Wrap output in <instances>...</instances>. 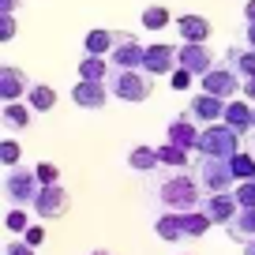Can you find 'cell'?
<instances>
[{"mask_svg":"<svg viewBox=\"0 0 255 255\" xmlns=\"http://www.w3.org/2000/svg\"><path fill=\"white\" fill-rule=\"evenodd\" d=\"M154 199L165 210L176 214H188V210H203V184L199 176H188V169H169L158 176V188H154Z\"/></svg>","mask_w":255,"mask_h":255,"instance_id":"1","label":"cell"},{"mask_svg":"<svg viewBox=\"0 0 255 255\" xmlns=\"http://www.w3.org/2000/svg\"><path fill=\"white\" fill-rule=\"evenodd\" d=\"M105 83H109L113 98H120V102H146L154 94V75L143 68H113Z\"/></svg>","mask_w":255,"mask_h":255,"instance_id":"2","label":"cell"},{"mask_svg":"<svg viewBox=\"0 0 255 255\" xmlns=\"http://www.w3.org/2000/svg\"><path fill=\"white\" fill-rule=\"evenodd\" d=\"M195 150L207 154V158H233V154H240V131L233 124H225V120L207 124L199 131V146Z\"/></svg>","mask_w":255,"mask_h":255,"instance_id":"3","label":"cell"},{"mask_svg":"<svg viewBox=\"0 0 255 255\" xmlns=\"http://www.w3.org/2000/svg\"><path fill=\"white\" fill-rule=\"evenodd\" d=\"M195 176H199V184H203L207 195L233 191L240 184L237 173H233V161L229 158H207V154H199V161H195Z\"/></svg>","mask_w":255,"mask_h":255,"instance_id":"4","label":"cell"},{"mask_svg":"<svg viewBox=\"0 0 255 255\" xmlns=\"http://www.w3.org/2000/svg\"><path fill=\"white\" fill-rule=\"evenodd\" d=\"M41 188H45V184L38 180V169L15 165V169H8V176H4V195H8L11 207H34L38 195H41Z\"/></svg>","mask_w":255,"mask_h":255,"instance_id":"5","label":"cell"},{"mask_svg":"<svg viewBox=\"0 0 255 255\" xmlns=\"http://www.w3.org/2000/svg\"><path fill=\"white\" fill-rule=\"evenodd\" d=\"M143 56H146V45L135 34L117 30V45H113V53H109L113 68H143Z\"/></svg>","mask_w":255,"mask_h":255,"instance_id":"6","label":"cell"},{"mask_svg":"<svg viewBox=\"0 0 255 255\" xmlns=\"http://www.w3.org/2000/svg\"><path fill=\"white\" fill-rule=\"evenodd\" d=\"M176 68H180V45H146L143 72H150L154 79H161V75H173Z\"/></svg>","mask_w":255,"mask_h":255,"instance_id":"7","label":"cell"},{"mask_svg":"<svg viewBox=\"0 0 255 255\" xmlns=\"http://www.w3.org/2000/svg\"><path fill=\"white\" fill-rule=\"evenodd\" d=\"M203 90H207V94L225 98V102H233V98L244 90V79H240L229 64H225V68H210V72L203 75Z\"/></svg>","mask_w":255,"mask_h":255,"instance_id":"8","label":"cell"},{"mask_svg":"<svg viewBox=\"0 0 255 255\" xmlns=\"http://www.w3.org/2000/svg\"><path fill=\"white\" fill-rule=\"evenodd\" d=\"M72 210V195L60 188V184H45L38 195V203H34V214L45 218V222H53V218H64Z\"/></svg>","mask_w":255,"mask_h":255,"instance_id":"9","label":"cell"},{"mask_svg":"<svg viewBox=\"0 0 255 255\" xmlns=\"http://www.w3.org/2000/svg\"><path fill=\"white\" fill-rule=\"evenodd\" d=\"M30 90H34L30 75H26L19 64H4V72H0V98H4V102H23Z\"/></svg>","mask_w":255,"mask_h":255,"instance_id":"10","label":"cell"},{"mask_svg":"<svg viewBox=\"0 0 255 255\" xmlns=\"http://www.w3.org/2000/svg\"><path fill=\"white\" fill-rule=\"evenodd\" d=\"M225 109H229V102H225V98H218V94H207V90H203V94H195V98L188 102V113L199 120V124H218V120H225Z\"/></svg>","mask_w":255,"mask_h":255,"instance_id":"11","label":"cell"},{"mask_svg":"<svg viewBox=\"0 0 255 255\" xmlns=\"http://www.w3.org/2000/svg\"><path fill=\"white\" fill-rule=\"evenodd\" d=\"M113 98L109 83H98V79H79V87L72 90V102L79 105V109H105V102Z\"/></svg>","mask_w":255,"mask_h":255,"instance_id":"12","label":"cell"},{"mask_svg":"<svg viewBox=\"0 0 255 255\" xmlns=\"http://www.w3.org/2000/svg\"><path fill=\"white\" fill-rule=\"evenodd\" d=\"M199 120L191 117V113H184V117H173L169 120V131H165V143L173 146H184V150H195L199 146Z\"/></svg>","mask_w":255,"mask_h":255,"instance_id":"13","label":"cell"},{"mask_svg":"<svg viewBox=\"0 0 255 255\" xmlns=\"http://www.w3.org/2000/svg\"><path fill=\"white\" fill-rule=\"evenodd\" d=\"M180 68H188L191 75H207L214 68V56H210L207 41H180Z\"/></svg>","mask_w":255,"mask_h":255,"instance_id":"14","label":"cell"},{"mask_svg":"<svg viewBox=\"0 0 255 255\" xmlns=\"http://www.w3.org/2000/svg\"><path fill=\"white\" fill-rule=\"evenodd\" d=\"M203 210L210 214V222H214V225H229L233 218H237L240 203H237V195H233V191H218V195H207Z\"/></svg>","mask_w":255,"mask_h":255,"instance_id":"15","label":"cell"},{"mask_svg":"<svg viewBox=\"0 0 255 255\" xmlns=\"http://www.w3.org/2000/svg\"><path fill=\"white\" fill-rule=\"evenodd\" d=\"M225 233H229L237 244H252L255 240V207H240L237 218L225 225Z\"/></svg>","mask_w":255,"mask_h":255,"instance_id":"16","label":"cell"},{"mask_svg":"<svg viewBox=\"0 0 255 255\" xmlns=\"http://www.w3.org/2000/svg\"><path fill=\"white\" fill-rule=\"evenodd\" d=\"M225 64H229L240 79H255V49H252V45H244V49H240V45L225 49Z\"/></svg>","mask_w":255,"mask_h":255,"instance_id":"17","label":"cell"},{"mask_svg":"<svg viewBox=\"0 0 255 255\" xmlns=\"http://www.w3.org/2000/svg\"><path fill=\"white\" fill-rule=\"evenodd\" d=\"M225 124H233L240 135H248V131H255V109L248 102H240V98H233L229 109H225Z\"/></svg>","mask_w":255,"mask_h":255,"instance_id":"18","label":"cell"},{"mask_svg":"<svg viewBox=\"0 0 255 255\" xmlns=\"http://www.w3.org/2000/svg\"><path fill=\"white\" fill-rule=\"evenodd\" d=\"M176 30H180V41H207L210 38V23L203 15H180Z\"/></svg>","mask_w":255,"mask_h":255,"instance_id":"19","label":"cell"},{"mask_svg":"<svg viewBox=\"0 0 255 255\" xmlns=\"http://www.w3.org/2000/svg\"><path fill=\"white\" fill-rule=\"evenodd\" d=\"M154 233H158L161 240H184V237H188V229H184V214L165 210V214L154 222Z\"/></svg>","mask_w":255,"mask_h":255,"instance_id":"20","label":"cell"},{"mask_svg":"<svg viewBox=\"0 0 255 255\" xmlns=\"http://www.w3.org/2000/svg\"><path fill=\"white\" fill-rule=\"evenodd\" d=\"M30 102H4V128L8 131H23L30 128Z\"/></svg>","mask_w":255,"mask_h":255,"instance_id":"21","label":"cell"},{"mask_svg":"<svg viewBox=\"0 0 255 255\" xmlns=\"http://www.w3.org/2000/svg\"><path fill=\"white\" fill-rule=\"evenodd\" d=\"M113 45H117V30H90L83 38V53H94V56H109Z\"/></svg>","mask_w":255,"mask_h":255,"instance_id":"22","label":"cell"},{"mask_svg":"<svg viewBox=\"0 0 255 255\" xmlns=\"http://www.w3.org/2000/svg\"><path fill=\"white\" fill-rule=\"evenodd\" d=\"M109 72H113V64L105 60V56L87 53V56L79 60V79H98V83H105V79H109Z\"/></svg>","mask_w":255,"mask_h":255,"instance_id":"23","label":"cell"},{"mask_svg":"<svg viewBox=\"0 0 255 255\" xmlns=\"http://www.w3.org/2000/svg\"><path fill=\"white\" fill-rule=\"evenodd\" d=\"M128 165L135 169V173H154L161 161H158V150H154V146H135V150L128 154Z\"/></svg>","mask_w":255,"mask_h":255,"instance_id":"24","label":"cell"},{"mask_svg":"<svg viewBox=\"0 0 255 255\" xmlns=\"http://www.w3.org/2000/svg\"><path fill=\"white\" fill-rule=\"evenodd\" d=\"M26 102H30V109L34 113H49L56 105V90L53 87H45V83H34V90L26 94Z\"/></svg>","mask_w":255,"mask_h":255,"instance_id":"25","label":"cell"},{"mask_svg":"<svg viewBox=\"0 0 255 255\" xmlns=\"http://www.w3.org/2000/svg\"><path fill=\"white\" fill-rule=\"evenodd\" d=\"M188 154H191V150H184V146H173V143L158 146V161H161L165 169H188Z\"/></svg>","mask_w":255,"mask_h":255,"instance_id":"26","label":"cell"},{"mask_svg":"<svg viewBox=\"0 0 255 255\" xmlns=\"http://www.w3.org/2000/svg\"><path fill=\"white\" fill-rule=\"evenodd\" d=\"M4 225H8V233H26L30 229V214H26V207H11L8 214H4Z\"/></svg>","mask_w":255,"mask_h":255,"instance_id":"27","label":"cell"},{"mask_svg":"<svg viewBox=\"0 0 255 255\" xmlns=\"http://www.w3.org/2000/svg\"><path fill=\"white\" fill-rule=\"evenodd\" d=\"M165 23H169L165 4H154V8H146V11H143V26H146V30H161Z\"/></svg>","mask_w":255,"mask_h":255,"instance_id":"28","label":"cell"},{"mask_svg":"<svg viewBox=\"0 0 255 255\" xmlns=\"http://www.w3.org/2000/svg\"><path fill=\"white\" fill-rule=\"evenodd\" d=\"M233 173H237V180H248V176H255V154H233Z\"/></svg>","mask_w":255,"mask_h":255,"instance_id":"29","label":"cell"},{"mask_svg":"<svg viewBox=\"0 0 255 255\" xmlns=\"http://www.w3.org/2000/svg\"><path fill=\"white\" fill-rule=\"evenodd\" d=\"M233 195H237V203H240V207H255V176L240 180L237 188H233Z\"/></svg>","mask_w":255,"mask_h":255,"instance_id":"30","label":"cell"},{"mask_svg":"<svg viewBox=\"0 0 255 255\" xmlns=\"http://www.w3.org/2000/svg\"><path fill=\"white\" fill-rule=\"evenodd\" d=\"M19 158H23L19 143H15V139H4V143H0V161H4L8 169H15V165H19Z\"/></svg>","mask_w":255,"mask_h":255,"instance_id":"31","label":"cell"},{"mask_svg":"<svg viewBox=\"0 0 255 255\" xmlns=\"http://www.w3.org/2000/svg\"><path fill=\"white\" fill-rule=\"evenodd\" d=\"M34 169H38V180L41 184H60V169H56L53 161H38Z\"/></svg>","mask_w":255,"mask_h":255,"instance_id":"32","label":"cell"},{"mask_svg":"<svg viewBox=\"0 0 255 255\" xmlns=\"http://www.w3.org/2000/svg\"><path fill=\"white\" fill-rule=\"evenodd\" d=\"M191 79H195V75H191L188 68H176V72L169 75V83H173L176 90H188V87H191Z\"/></svg>","mask_w":255,"mask_h":255,"instance_id":"33","label":"cell"},{"mask_svg":"<svg viewBox=\"0 0 255 255\" xmlns=\"http://www.w3.org/2000/svg\"><path fill=\"white\" fill-rule=\"evenodd\" d=\"M4 255H38V252H34V244H26V240H11V244H4Z\"/></svg>","mask_w":255,"mask_h":255,"instance_id":"34","label":"cell"},{"mask_svg":"<svg viewBox=\"0 0 255 255\" xmlns=\"http://www.w3.org/2000/svg\"><path fill=\"white\" fill-rule=\"evenodd\" d=\"M0 38L4 41L15 38V15H8V11H4V19H0Z\"/></svg>","mask_w":255,"mask_h":255,"instance_id":"35","label":"cell"},{"mask_svg":"<svg viewBox=\"0 0 255 255\" xmlns=\"http://www.w3.org/2000/svg\"><path fill=\"white\" fill-rule=\"evenodd\" d=\"M23 240H26V244H34V248H38L41 240H45V229H41V225H30V229L23 233Z\"/></svg>","mask_w":255,"mask_h":255,"instance_id":"36","label":"cell"},{"mask_svg":"<svg viewBox=\"0 0 255 255\" xmlns=\"http://www.w3.org/2000/svg\"><path fill=\"white\" fill-rule=\"evenodd\" d=\"M248 30H244V45H252L255 49V23H244Z\"/></svg>","mask_w":255,"mask_h":255,"instance_id":"37","label":"cell"},{"mask_svg":"<svg viewBox=\"0 0 255 255\" xmlns=\"http://www.w3.org/2000/svg\"><path fill=\"white\" fill-rule=\"evenodd\" d=\"M19 4H23V0H0V8L8 11V15H15V8H19Z\"/></svg>","mask_w":255,"mask_h":255,"instance_id":"38","label":"cell"},{"mask_svg":"<svg viewBox=\"0 0 255 255\" xmlns=\"http://www.w3.org/2000/svg\"><path fill=\"white\" fill-rule=\"evenodd\" d=\"M244 23H255V0H248V8H244Z\"/></svg>","mask_w":255,"mask_h":255,"instance_id":"39","label":"cell"},{"mask_svg":"<svg viewBox=\"0 0 255 255\" xmlns=\"http://www.w3.org/2000/svg\"><path fill=\"white\" fill-rule=\"evenodd\" d=\"M244 94H248V98L255 102V79H244Z\"/></svg>","mask_w":255,"mask_h":255,"instance_id":"40","label":"cell"},{"mask_svg":"<svg viewBox=\"0 0 255 255\" xmlns=\"http://www.w3.org/2000/svg\"><path fill=\"white\" fill-rule=\"evenodd\" d=\"M244 255H255V240H252V244H244Z\"/></svg>","mask_w":255,"mask_h":255,"instance_id":"41","label":"cell"},{"mask_svg":"<svg viewBox=\"0 0 255 255\" xmlns=\"http://www.w3.org/2000/svg\"><path fill=\"white\" fill-rule=\"evenodd\" d=\"M90 255H109V252H90Z\"/></svg>","mask_w":255,"mask_h":255,"instance_id":"42","label":"cell"},{"mask_svg":"<svg viewBox=\"0 0 255 255\" xmlns=\"http://www.w3.org/2000/svg\"><path fill=\"white\" fill-rule=\"evenodd\" d=\"M252 154H255V143H252Z\"/></svg>","mask_w":255,"mask_h":255,"instance_id":"43","label":"cell"}]
</instances>
